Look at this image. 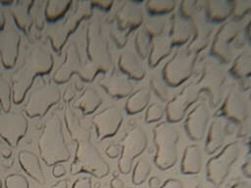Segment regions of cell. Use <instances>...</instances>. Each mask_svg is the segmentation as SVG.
I'll list each match as a JSON object with an SVG mask.
<instances>
[{"label":"cell","mask_w":251,"mask_h":188,"mask_svg":"<svg viewBox=\"0 0 251 188\" xmlns=\"http://www.w3.org/2000/svg\"><path fill=\"white\" fill-rule=\"evenodd\" d=\"M153 134L157 149L154 163L158 168L167 170L177 161L178 130L173 123L166 121L158 123L153 129Z\"/></svg>","instance_id":"1"},{"label":"cell","mask_w":251,"mask_h":188,"mask_svg":"<svg viewBox=\"0 0 251 188\" xmlns=\"http://www.w3.org/2000/svg\"><path fill=\"white\" fill-rule=\"evenodd\" d=\"M226 76L219 63L207 60L202 66L200 76L195 84L198 93L205 92L212 107L219 104L222 99Z\"/></svg>","instance_id":"2"},{"label":"cell","mask_w":251,"mask_h":188,"mask_svg":"<svg viewBox=\"0 0 251 188\" xmlns=\"http://www.w3.org/2000/svg\"><path fill=\"white\" fill-rule=\"evenodd\" d=\"M240 153L237 142L228 143L216 157L211 158L206 166L208 181L214 186L221 185L228 175Z\"/></svg>","instance_id":"3"},{"label":"cell","mask_w":251,"mask_h":188,"mask_svg":"<svg viewBox=\"0 0 251 188\" xmlns=\"http://www.w3.org/2000/svg\"><path fill=\"white\" fill-rule=\"evenodd\" d=\"M196 54L178 50L163 69V77L168 85L176 87L186 81L192 74Z\"/></svg>","instance_id":"4"},{"label":"cell","mask_w":251,"mask_h":188,"mask_svg":"<svg viewBox=\"0 0 251 188\" xmlns=\"http://www.w3.org/2000/svg\"><path fill=\"white\" fill-rule=\"evenodd\" d=\"M241 32V24L235 21H229L224 24L214 38L211 53L221 63L228 64L231 61L234 48L236 47V38Z\"/></svg>","instance_id":"5"},{"label":"cell","mask_w":251,"mask_h":188,"mask_svg":"<svg viewBox=\"0 0 251 188\" xmlns=\"http://www.w3.org/2000/svg\"><path fill=\"white\" fill-rule=\"evenodd\" d=\"M147 135L140 126L130 129L123 140L119 169L123 174H127L131 170L132 163L136 157L141 155L147 147Z\"/></svg>","instance_id":"6"},{"label":"cell","mask_w":251,"mask_h":188,"mask_svg":"<svg viewBox=\"0 0 251 188\" xmlns=\"http://www.w3.org/2000/svg\"><path fill=\"white\" fill-rule=\"evenodd\" d=\"M199 93L195 85L192 87L189 85L185 88L178 96L172 99L166 108V114L169 122H178L180 121L186 113L187 108L198 99Z\"/></svg>","instance_id":"7"},{"label":"cell","mask_w":251,"mask_h":188,"mask_svg":"<svg viewBox=\"0 0 251 188\" xmlns=\"http://www.w3.org/2000/svg\"><path fill=\"white\" fill-rule=\"evenodd\" d=\"M209 119L210 112L205 104H200L195 107L185 120L184 125L187 135L192 140H202L205 136Z\"/></svg>","instance_id":"8"},{"label":"cell","mask_w":251,"mask_h":188,"mask_svg":"<svg viewBox=\"0 0 251 188\" xmlns=\"http://www.w3.org/2000/svg\"><path fill=\"white\" fill-rule=\"evenodd\" d=\"M192 37L191 42L187 48L189 52L197 54L203 50L209 42L212 32V25L210 21L202 13L198 12L192 19Z\"/></svg>","instance_id":"9"},{"label":"cell","mask_w":251,"mask_h":188,"mask_svg":"<svg viewBox=\"0 0 251 188\" xmlns=\"http://www.w3.org/2000/svg\"><path fill=\"white\" fill-rule=\"evenodd\" d=\"M144 21V13L140 6L132 1H126L117 13V22L119 28L130 32L139 27Z\"/></svg>","instance_id":"10"},{"label":"cell","mask_w":251,"mask_h":188,"mask_svg":"<svg viewBox=\"0 0 251 188\" xmlns=\"http://www.w3.org/2000/svg\"><path fill=\"white\" fill-rule=\"evenodd\" d=\"M223 115L234 122H242L248 116V104L236 89H231L222 107Z\"/></svg>","instance_id":"11"},{"label":"cell","mask_w":251,"mask_h":188,"mask_svg":"<svg viewBox=\"0 0 251 188\" xmlns=\"http://www.w3.org/2000/svg\"><path fill=\"white\" fill-rule=\"evenodd\" d=\"M123 122V115L116 107H110L96 117L99 135L101 137L113 136L119 130Z\"/></svg>","instance_id":"12"},{"label":"cell","mask_w":251,"mask_h":188,"mask_svg":"<svg viewBox=\"0 0 251 188\" xmlns=\"http://www.w3.org/2000/svg\"><path fill=\"white\" fill-rule=\"evenodd\" d=\"M170 39L173 45L180 46L188 42L192 37L191 20L183 18L179 13L174 14L171 20Z\"/></svg>","instance_id":"13"},{"label":"cell","mask_w":251,"mask_h":188,"mask_svg":"<svg viewBox=\"0 0 251 188\" xmlns=\"http://www.w3.org/2000/svg\"><path fill=\"white\" fill-rule=\"evenodd\" d=\"M226 134H227V124L226 123V121L222 118L215 119L209 128V133L207 136V141L205 146L206 153L211 155L217 152L220 148H222L226 140Z\"/></svg>","instance_id":"14"},{"label":"cell","mask_w":251,"mask_h":188,"mask_svg":"<svg viewBox=\"0 0 251 188\" xmlns=\"http://www.w3.org/2000/svg\"><path fill=\"white\" fill-rule=\"evenodd\" d=\"M204 9L206 18L212 23H223L231 16V1L208 0L205 1Z\"/></svg>","instance_id":"15"},{"label":"cell","mask_w":251,"mask_h":188,"mask_svg":"<svg viewBox=\"0 0 251 188\" xmlns=\"http://www.w3.org/2000/svg\"><path fill=\"white\" fill-rule=\"evenodd\" d=\"M202 152L198 145L186 147L181 161V172L183 174H198L202 168Z\"/></svg>","instance_id":"16"},{"label":"cell","mask_w":251,"mask_h":188,"mask_svg":"<svg viewBox=\"0 0 251 188\" xmlns=\"http://www.w3.org/2000/svg\"><path fill=\"white\" fill-rule=\"evenodd\" d=\"M119 65L121 70L127 76L135 80H141L146 73V70L139 59L133 53L128 51L125 52L121 56Z\"/></svg>","instance_id":"17"},{"label":"cell","mask_w":251,"mask_h":188,"mask_svg":"<svg viewBox=\"0 0 251 188\" xmlns=\"http://www.w3.org/2000/svg\"><path fill=\"white\" fill-rule=\"evenodd\" d=\"M172 41L167 36H158L153 38L148 62L151 67H156L163 59L168 57L172 51Z\"/></svg>","instance_id":"18"},{"label":"cell","mask_w":251,"mask_h":188,"mask_svg":"<svg viewBox=\"0 0 251 188\" xmlns=\"http://www.w3.org/2000/svg\"><path fill=\"white\" fill-rule=\"evenodd\" d=\"M151 92L147 88H140L129 96L126 101V109L130 115L142 112L149 104Z\"/></svg>","instance_id":"19"},{"label":"cell","mask_w":251,"mask_h":188,"mask_svg":"<svg viewBox=\"0 0 251 188\" xmlns=\"http://www.w3.org/2000/svg\"><path fill=\"white\" fill-rule=\"evenodd\" d=\"M106 88L110 95L117 97V98H124L131 94L133 90L132 84L129 82V80L121 75H117L112 77L107 83Z\"/></svg>","instance_id":"20"},{"label":"cell","mask_w":251,"mask_h":188,"mask_svg":"<svg viewBox=\"0 0 251 188\" xmlns=\"http://www.w3.org/2000/svg\"><path fill=\"white\" fill-rule=\"evenodd\" d=\"M230 72L237 78L251 76V49L246 50L234 60Z\"/></svg>","instance_id":"21"},{"label":"cell","mask_w":251,"mask_h":188,"mask_svg":"<svg viewBox=\"0 0 251 188\" xmlns=\"http://www.w3.org/2000/svg\"><path fill=\"white\" fill-rule=\"evenodd\" d=\"M146 10L154 16L166 15L174 11L176 1L174 0H149L145 3Z\"/></svg>","instance_id":"22"},{"label":"cell","mask_w":251,"mask_h":188,"mask_svg":"<svg viewBox=\"0 0 251 188\" xmlns=\"http://www.w3.org/2000/svg\"><path fill=\"white\" fill-rule=\"evenodd\" d=\"M151 43L152 38L145 31V29L143 27L138 29L135 35V49L140 58L145 59L146 57H148L151 48Z\"/></svg>","instance_id":"23"},{"label":"cell","mask_w":251,"mask_h":188,"mask_svg":"<svg viewBox=\"0 0 251 188\" xmlns=\"http://www.w3.org/2000/svg\"><path fill=\"white\" fill-rule=\"evenodd\" d=\"M151 171V164H149L148 161L146 160H140L132 172V183L134 185H140L142 184L148 177V175L150 174Z\"/></svg>","instance_id":"24"},{"label":"cell","mask_w":251,"mask_h":188,"mask_svg":"<svg viewBox=\"0 0 251 188\" xmlns=\"http://www.w3.org/2000/svg\"><path fill=\"white\" fill-rule=\"evenodd\" d=\"M205 1L197 0H184L180 2L179 14L188 20H191L198 12H200V7H204Z\"/></svg>","instance_id":"25"},{"label":"cell","mask_w":251,"mask_h":188,"mask_svg":"<svg viewBox=\"0 0 251 188\" xmlns=\"http://www.w3.org/2000/svg\"><path fill=\"white\" fill-rule=\"evenodd\" d=\"M231 16L238 20L251 13V0H236L231 2Z\"/></svg>","instance_id":"26"},{"label":"cell","mask_w":251,"mask_h":188,"mask_svg":"<svg viewBox=\"0 0 251 188\" xmlns=\"http://www.w3.org/2000/svg\"><path fill=\"white\" fill-rule=\"evenodd\" d=\"M143 28L151 36L155 38L160 36L165 29V22L161 19H149L145 22Z\"/></svg>","instance_id":"27"},{"label":"cell","mask_w":251,"mask_h":188,"mask_svg":"<svg viewBox=\"0 0 251 188\" xmlns=\"http://www.w3.org/2000/svg\"><path fill=\"white\" fill-rule=\"evenodd\" d=\"M150 86L154 93L164 102H167L169 100V91L165 84L156 77H152L150 80Z\"/></svg>","instance_id":"28"},{"label":"cell","mask_w":251,"mask_h":188,"mask_svg":"<svg viewBox=\"0 0 251 188\" xmlns=\"http://www.w3.org/2000/svg\"><path fill=\"white\" fill-rule=\"evenodd\" d=\"M164 116V110L160 104H152L146 111L145 120L146 122H156L159 121Z\"/></svg>","instance_id":"29"},{"label":"cell","mask_w":251,"mask_h":188,"mask_svg":"<svg viewBox=\"0 0 251 188\" xmlns=\"http://www.w3.org/2000/svg\"><path fill=\"white\" fill-rule=\"evenodd\" d=\"M127 35H128V32L126 31H124L122 29L119 28V30H116L115 33L113 34V37L117 43V45L120 47V48H123L126 44V41H127Z\"/></svg>","instance_id":"30"},{"label":"cell","mask_w":251,"mask_h":188,"mask_svg":"<svg viewBox=\"0 0 251 188\" xmlns=\"http://www.w3.org/2000/svg\"><path fill=\"white\" fill-rule=\"evenodd\" d=\"M159 188H183L182 183L178 179L171 178L166 180Z\"/></svg>","instance_id":"31"},{"label":"cell","mask_w":251,"mask_h":188,"mask_svg":"<svg viewBox=\"0 0 251 188\" xmlns=\"http://www.w3.org/2000/svg\"><path fill=\"white\" fill-rule=\"evenodd\" d=\"M242 172L243 174L248 177V178H251V158H249L245 164H243L242 166Z\"/></svg>","instance_id":"32"},{"label":"cell","mask_w":251,"mask_h":188,"mask_svg":"<svg viewBox=\"0 0 251 188\" xmlns=\"http://www.w3.org/2000/svg\"><path fill=\"white\" fill-rule=\"evenodd\" d=\"M107 154L111 157V158H117L120 155V148L117 145H112L108 148L107 150Z\"/></svg>","instance_id":"33"},{"label":"cell","mask_w":251,"mask_h":188,"mask_svg":"<svg viewBox=\"0 0 251 188\" xmlns=\"http://www.w3.org/2000/svg\"><path fill=\"white\" fill-rule=\"evenodd\" d=\"M75 188H90V181L88 179H81L75 184Z\"/></svg>","instance_id":"34"},{"label":"cell","mask_w":251,"mask_h":188,"mask_svg":"<svg viewBox=\"0 0 251 188\" xmlns=\"http://www.w3.org/2000/svg\"><path fill=\"white\" fill-rule=\"evenodd\" d=\"M160 184H161V182H160V180L157 176H153L149 180V187L150 188H159Z\"/></svg>","instance_id":"35"},{"label":"cell","mask_w":251,"mask_h":188,"mask_svg":"<svg viewBox=\"0 0 251 188\" xmlns=\"http://www.w3.org/2000/svg\"><path fill=\"white\" fill-rule=\"evenodd\" d=\"M111 187L112 188H124V182L122 179L116 177L112 180L111 182Z\"/></svg>","instance_id":"36"},{"label":"cell","mask_w":251,"mask_h":188,"mask_svg":"<svg viewBox=\"0 0 251 188\" xmlns=\"http://www.w3.org/2000/svg\"><path fill=\"white\" fill-rule=\"evenodd\" d=\"M231 188H250V186L246 182L240 181V182H237L234 185H232Z\"/></svg>","instance_id":"37"},{"label":"cell","mask_w":251,"mask_h":188,"mask_svg":"<svg viewBox=\"0 0 251 188\" xmlns=\"http://www.w3.org/2000/svg\"><path fill=\"white\" fill-rule=\"evenodd\" d=\"M246 34L248 36V38L251 40V21L249 22L248 25H247V28H246Z\"/></svg>","instance_id":"38"},{"label":"cell","mask_w":251,"mask_h":188,"mask_svg":"<svg viewBox=\"0 0 251 188\" xmlns=\"http://www.w3.org/2000/svg\"><path fill=\"white\" fill-rule=\"evenodd\" d=\"M195 188H204V187H203V186H202V185H200V184H198V185H197V186H196V187H195Z\"/></svg>","instance_id":"39"}]
</instances>
